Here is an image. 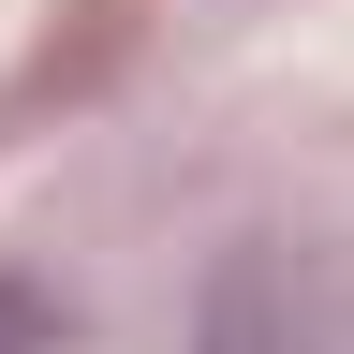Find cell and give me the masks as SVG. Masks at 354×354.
Masks as SVG:
<instances>
[{
    "label": "cell",
    "mask_w": 354,
    "mask_h": 354,
    "mask_svg": "<svg viewBox=\"0 0 354 354\" xmlns=\"http://www.w3.org/2000/svg\"><path fill=\"white\" fill-rule=\"evenodd\" d=\"M0 354H30V295H0Z\"/></svg>",
    "instance_id": "1"
}]
</instances>
